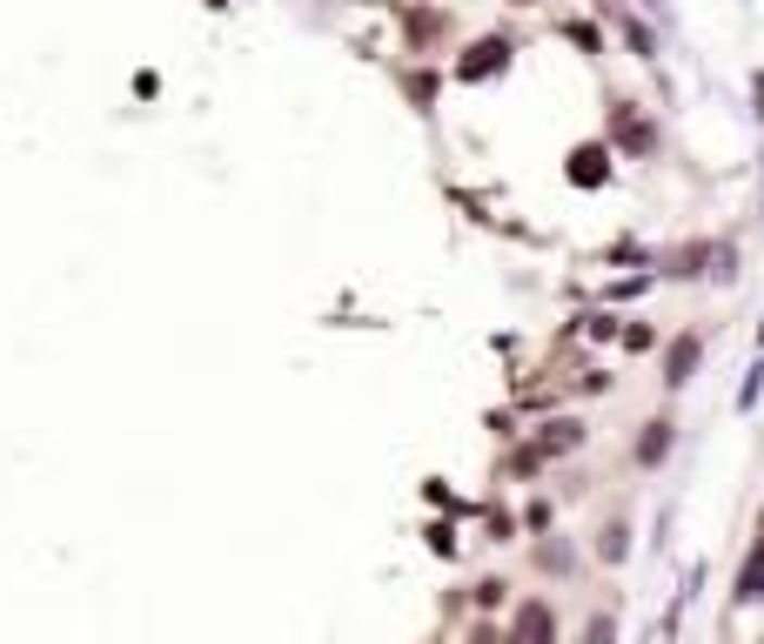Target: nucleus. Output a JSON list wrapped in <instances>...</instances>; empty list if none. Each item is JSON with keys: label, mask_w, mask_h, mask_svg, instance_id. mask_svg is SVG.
I'll return each mask as SVG.
<instances>
[{"label": "nucleus", "mask_w": 764, "mask_h": 644, "mask_svg": "<svg viewBox=\"0 0 764 644\" xmlns=\"http://www.w3.org/2000/svg\"><path fill=\"white\" fill-rule=\"evenodd\" d=\"M637 14H651L657 27H671V0H637Z\"/></svg>", "instance_id": "obj_22"}, {"label": "nucleus", "mask_w": 764, "mask_h": 644, "mask_svg": "<svg viewBox=\"0 0 764 644\" xmlns=\"http://www.w3.org/2000/svg\"><path fill=\"white\" fill-rule=\"evenodd\" d=\"M556 34H563V40H577V48H584V54H590V61H597V54H603V48H611V40H603V34H597V27H590V21H556Z\"/></svg>", "instance_id": "obj_13"}, {"label": "nucleus", "mask_w": 764, "mask_h": 644, "mask_svg": "<svg viewBox=\"0 0 764 644\" xmlns=\"http://www.w3.org/2000/svg\"><path fill=\"white\" fill-rule=\"evenodd\" d=\"M603 389H611V376H603V370H577V396H603Z\"/></svg>", "instance_id": "obj_20"}, {"label": "nucleus", "mask_w": 764, "mask_h": 644, "mask_svg": "<svg viewBox=\"0 0 764 644\" xmlns=\"http://www.w3.org/2000/svg\"><path fill=\"white\" fill-rule=\"evenodd\" d=\"M603 141L617 148V161H657L664 128H657L651 108H637L630 95H611V108H603Z\"/></svg>", "instance_id": "obj_1"}, {"label": "nucleus", "mask_w": 764, "mask_h": 644, "mask_svg": "<svg viewBox=\"0 0 764 644\" xmlns=\"http://www.w3.org/2000/svg\"><path fill=\"white\" fill-rule=\"evenodd\" d=\"M671 450H677V423H671V417H643V423H637V450H630L637 470H664Z\"/></svg>", "instance_id": "obj_8"}, {"label": "nucleus", "mask_w": 764, "mask_h": 644, "mask_svg": "<svg viewBox=\"0 0 764 644\" xmlns=\"http://www.w3.org/2000/svg\"><path fill=\"white\" fill-rule=\"evenodd\" d=\"M503 644H556V604L550 597H516L510 624H503Z\"/></svg>", "instance_id": "obj_5"}, {"label": "nucleus", "mask_w": 764, "mask_h": 644, "mask_svg": "<svg viewBox=\"0 0 764 644\" xmlns=\"http://www.w3.org/2000/svg\"><path fill=\"white\" fill-rule=\"evenodd\" d=\"M731 604H764V523H757V537H751V550H744V564H738V584H731Z\"/></svg>", "instance_id": "obj_9"}, {"label": "nucleus", "mask_w": 764, "mask_h": 644, "mask_svg": "<svg viewBox=\"0 0 764 644\" xmlns=\"http://www.w3.org/2000/svg\"><path fill=\"white\" fill-rule=\"evenodd\" d=\"M510 61H516V34H476L450 61V81H490V74H510Z\"/></svg>", "instance_id": "obj_3"}, {"label": "nucleus", "mask_w": 764, "mask_h": 644, "mask_svg": "<svg viewBox=\"0 0 764 644\" xmlns=\"http://www.w3.org/2000/svg\"><path fill=\"white\" fill-rule=\"evenodd\" d=\"M584 644H617V618H611V611H597V618H590V631H584Z\"/></svg>", "instance_id": "obj_18"}, {"label": "nucleus", "mask_w": 764, "mask_h": 644, "mask_svg": "<svg viewBox=\"0 0 764 644\" xmlns=\"http://www.w3.org/2000/svg\"><path fill=\"white\" fill-rule=\"evenodd\" d=\"M577 336H584V343H617V336H624V315H617L611 302H603V309H584V315H577Z\"/></svg>", "instance_id": "obj_11"}, {"label": "nucleus", "mask_w": 764, "mask_h": 644, "mask_svg": "<svg viewBox=\"0 0 764 644\" xmlns=\"http://www.w3.org/2000/svg\"><path fill=\"white\" fill-rule=\"evenodd\" d=\"M757 396H764V349H757V362H751V376L738 383V417H751V410H757Z\"/></svg>", "instance_id": "obj_14"}, {"label": "nucleus", "mask_w": 764, "mask_h": 644, "mask_svg": "<svg viewBox=\"0 0 764 644\" xmlns=\"http://www.w3.org/2000/svg\"><path fill=\"white\" fill-rule=\"evenodd\" d=\"M744 269H738V242H711V275L704 282H717V289H731Z\"/></svg>", "instance_id": "obj_12"}, {"label": "nucleus", "mask_w": 764, "mask_h": 644, "mask_svg": "<svg viewBox=\"0 0 764 644\" xmlns=\"http://www.w3.org/2000/svg\"><path fill=\"white\" fill-rule=\"evenodd\" d=\"M469 644H503V631H497V624H476V631H469Z\"/></svg>", "instance_id": "obj_23"}, {"label": "nucleus", "mask_w": 764, "mask_h": 644, "mask_svg": "<svg viewBox=\"0 0 764 644\" xmlns=\"http://www.w3.org/2000/svg\"><path fill=\"white\" fill-rule=\"evenodd\" d=\"M510 8H543V0H510Z\"/></svg>", "instance_id": "obj_24"}, {"label": "nucleus", "mask_w": 764, "mask_h": 644, "mask_svg": "<svg viewBox=\"0 0 764 644\" xmlns=\"http://www.w3.org/2000/svg\"><path fill=\"white\" fill-rule=\"evenodd\" d=\"M611 161H617V148H611V141H584V148H571L563 175H571L577 188H603V182H611Z\"/></svg>", "instance_id": "obj_7"}, {"label": "nucleus", "mask_w": 764, "mask_h": 644, "mask_svg": "<svg viewBox=\"0 0 764 644\" xmlns=\"http://www.w3.org/2000/svg\"><path fill=\"white\" fill-rule=\"evenodd\" d=\"M537 564H543V571H571V550H563V544H543Z\"/></svg>", "instance_id": "obj_21"}, {"label": "nucleus", "mask_w": 764, "mask_h": 644, "mask_svg": "<svg viewBox=\"0 0 764 644\" xmlns=\"http://www.w3.org/2000/svg\"><path fill=\"white\" fill-rule=\"evenodd\" d=\"M698 362H704V330H677V336L664 343V356H657V383H664V396L691 389Z\"/></svg>", "instance_id": "obj_4"}, {"label": "nucleus", "mask_w": 764, "mask_h": 644, "mask_svg": "<svg viewBox=\"0 0 764 644\" xmlns=\"http://www.w3.org/2000/svg\"><path fill=\"white\" fill-rule=\"evenodd\" d=\"M503 604H510L503 578H476V611H503Z\"/></svg>", "instance_id": "obj_16"}, {"label": "nucleus", "mask_w": 764, "mask_h": 644, "mask_svg": "<svg viewBox=\"0 0 764 644\" xmlns=\"http://www.w3.org/2000/svg\"><path fill=\"white\" fill-rule=\"evenodd\" d=\"M624 537H630L624 523H603V531H597V557H603V564H624V550H630Z\"/></svg>", "instance_id": "obj_15"}, {"label": "nucleus", "mask_w": 764, "mask_h": 644, "mask_svg": "<svg viewBox=\"0 0 764 644\" xmlns=\"http://www.w3.org/2000/svg\"><path fill=\"white\" fill-rule=\"evenodd\" d=\"M617 343H624V349H657V330H651V322H624Z\"/></svg>", "instance_id": "obj_17"}, {"label": "nucleus", "mask_w": 764, "mask_h": 644, "mask_svg": "<svg viewBox=\"0 0 764 644\" xmlns=\"http://www.w3.org/2000/svg\"><path fill=\"white\" fill-rule=\"evenodd\" d=\"M757 349H764V315H757Z\"/></svg>", "instance_id": "obj_25"}, {"label": "nucleus", "mask_w": 764, "mask_h": 644, "mask_svg": "<svg viewBox=\"0 0 764 644\" xmlns=\"http://www.w3.org/2000/svg\"><path fill=\"white\" fill-rule=\"evenodd\" d=\"M584 443H590V430H584V417H543L537 423V436L530 443H516V450H510V476H537L543 463H556V457H571V450H584Z\"/></svg>", "instance_id": "obj_2"}, {"label": "nucleus", "mask_w": 764, "mask_h": 644, "mask_svg": "<svg viewBox=\"0 0 764 644\" xmlns=\"http://www.w3.org/2000/svg\"><path fill=\"white\" fill-rule=\"evenodd\" d=\"M396 27L410 40V54H436V40L450 34V8H396Z\"/></svg>", "instance_id": "obj_6"}, {"label": "nucleus", "mask_w": 764, "mask_h": 644, "mask_svg": "<svg viewBox=\"0 0 764 644\" xmlns=\"http://www.w3.org/2000/svg\"><path fill=\"white\" fill-rule=\"evenodd\" d=\"M516 537V517L510 510H490V544H510Z\"/></svg>", "instance_id": "obj_19"}, {"label": "nucleus", "mask_w": 764, "mask_h": 644, "mask_svg": "<svg viewBox=\"0 0 764 644\" xmlns=\"http://www.w3.org/2000/svg\"><path fill=\"white\" fill-rule=\"evenodd\" d=\"M396 81H402V95L416 101V114H429L436 95H442V74H436V67H396Z\"/></svg>", "instance_id": "obj_10"}]
</instances>
